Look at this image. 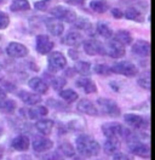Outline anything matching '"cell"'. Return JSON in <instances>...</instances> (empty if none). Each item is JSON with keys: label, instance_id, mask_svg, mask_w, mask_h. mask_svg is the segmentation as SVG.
Wrapping results in <instances>:
<instances>
[{"label": "cell", "instance_id": "obj_1", "mask_svg": "<svg viewBox=\"0 0 155 160\" xmlns=\"http://www.w3.org/2000/svg\"><path fill=\"white\" fill-rule=\"evenodd\" d=\"M75 150L82 158H95L101 152V146L93 137L80 135L75 141Z\"/></svg>", "mask_w": 155, "mask_h": 160}, {"label": "cell", "instance_id": "obj_2", "mask_svg": "<svg viewBox=\"0 0 155 160\" xmlns=\"http://www.w3.org/2000/svg\"><path fill=\"white\" fill-rule=\"evenodd\" d=\"M102 132L107 138H119V140L124 138L127 142L135 137L133 132L130 129H127L124 125H121L120 122H116V121H110V122L103 124Z\"/></svg>", "mask_w": 155, "mask_h": 160}, {"label": "cell", "instance_id": "obj_3", "mask_svg": "<svg viewBox=\"0 0 155 160\" xmlns=\"http://www.w3.org/2000/svg\"><path fill=\"white\" fill-rule=\"evenodd\" d=\"M97 106L98 108L104 115L108 117H112V118H116L120 115V107L116 104V102H114L113 100H109V98H98L97 100Z\"/></svg>", "mask_w": 155, "mask_h": 160}, {"label": "cell", "instance_id": "obj_4", "mask_svg": "<svg viewBox=\"0 0 155 160\" xmlns=\"http://www.w3.org/2000/svg\"><path fill=\"white\" fill-rule=\"evenodd\" d=\"M127 147H128L130 153L136 155V157H139V158H143V159H149L150 158L149 146H147L145 143L141 142V141L136 140L135 137L127 142Z\"/></svg>", "mask_w": 155, "mask_h": 160}, {"label": "cell", "instance_id": "obj_5", "mask_svg": "<svg viewBox=\"0 0 155 160\" xmlns=\"http://www.w3.org/2000/svg\"><path fill=\"white\" fill-rule=\"evenodd\" d=\"M50 13L56 18V20H62L66 21L68 23H73L77 20V13L72 9H69L67 6H63V5H57L55 8H52L50 10Z\"/></svg>", "mask_w": 155, "mask_h": 160}, {"label": "cell", "instance_id": "obj_6", "mask_svg": "<svg viewBox=\"0 0 155 160\" xmlns=\"http://www.w3.org/2000/svg\"><path fill=\"white\" fill-rule=\"evenodd\" d=\"M110 70H112V73H116V74H120L124 77H135L138 73L137 67L132 62H128V61H121V62L113 64L110 67Z\"/></svg>", "mask_w": 155, "mask_h": 160}, {"label": "cell", "instance_id": "obj_7", "mask_svg": "<svg viewBox=\"0 0 155 160\" xmlns=\"http://www.w3.org/2000/svg\"><path fill=\"white\" fill-rule=\"evenodd\" d=\"M48 62V69L51 70L52 73L64 69L66 66H67V58H66V56L62 52H58V51L50 52Z\"/></svg>", "mask_w": 155, "mask_h": 160}, {"label": "cell", "instance_id": "obj_8", "mask_svg": "<svg viewBox=\"0 0 155 160\" xmlns=\"http://www.w3.org/2000/svg\"><path fill=\"white\" fill-rule=\"evenodd\" d=\"M124 119H125L126 124L130 128H132L133 130H145V129H148V125H149L148 120L138 114L128 113V114H125Z\"/></svg>", "mask_w": 155, "mask_h": 160}, {"label": "cell", "instance_id": "obj_9", "mask_svg": "<svg viewBox=\"0 0 155 160\" xmlns=\"http://www.w3.org/2000/svg\"><path fill=\"white\" fill-rule=\"evenodd\" d=\"M48 113V109L44 106H33L32 108H23L21 109V114L32 120H39L44 117H46Z\"/></svg>", "mask_w": 155, "mask_h": 160}, {"label": "cell", "instance_id": "obj_10", "mask_svg": "<svg viewBox=\"0 0 155 160\" xmlns=\"http://www.w3.org/2000/svg\"><path fill=\"white\" fill-rule=\"evenodd\" d=\"M84 45V50L86 52L87 55L90 56H96V55H106V49L104 46L97 41V40L90 39V40H85L82 42Z\"/></svg>", "mask_w": 155, "mask_h": 160}, {"label": "cell", "instance_id": "obj_11", "mask_svg": "<svg viewBox=\"0 0 155 160\" xmlns=\"http://www.w3.org/2000/svg\"><path fill=\"white\" fill-rule=\"evenodd\" d=\"M6 52L12 58H22L28 55V49L21 42H10L6 48Z\"/></svg>", "mask_w": 155, "mask_h": 160}, {"label": "cell", "instance_id": "obj_12", "mask_svg": "<svg viewBox=\"0 0 155 160\" xmlns=\"http://www.w3.org/2000/svg\"><path fill=\"white\" fill-rule=\"evenodd\" d=\"M32 146H33V149L35 150V152L45 153V152H50V150L52 149L53 142L50 138H48V137H45V136H37L34 138V141H33Z\"/></svg>", "mask_w": 155, "mask_h": 160}, {"label": "cell", "instance_id": "obj_13", "mask_svg": "<svg viewBox=\"0 0 155 160\" xmlns=\"http://www.w3.org/2000/svg\"><path fill=\"white\" fill-rule=\"evenodd\" d=\"M53 49L52 40L45 34H40L37 37V51L40 55H48Z\"/></svg>", "mask_w": 155, "mask_h": 160}, {"label": "cell", "instance_id": "obj_14", "mask_svg": "<svg viewBox=\"0 0 155 160\" xmlns=\"http://www.w3.org/2000/svg\"><path fill=\"white\" fill-rule=\"evenodd\" d=\"M104 49H106V55H109L113 58H120L125 55V46L114 39L109 40V42L107 44V48Z\"/></svg>", "mask_w": 155, "mask_h": 160}, {"label": "cell", "instance_id": "obj_15", "mask_svg": "<svg viewBox=\"0 0 155 160\" xmlns=\"http://www.w3.org/2000/svg\"><path fill=\"white\" fill-rule=\"evenodd\" d=\"M77 108L79 112L86 114V115H90V117H96L98 115V109L97 107L91 102L90 100H86V98H82L78 102Z\"/></svg>", "mask_w": 155, "mask_h": 160}, {"label": "cell", "instance_id": "obj_16", "mask_svg": "<svg viewBox=\"0 0 155 160\" xmlns=\"http://www.w3.org/2000/svg\"><path fill=\"white\" fill-rule=\"evenodd\" d=\"M11 147L17 152H27L30 147V140L26 135H18L11 141Z\"/></svg>", "mask_w": 155, "mask_h": 160}, {"label": "cell", "instance_id": "obj_17", "mask_svg": "<svg viewBox=\"0 0 155 160\" xmlns=\"http://www.w3.org/2000/svg\"><path fill=\"white\" fill-rule=\"evenodd\" d=\"M18 97L21 98V101L28 106H38L39 103L41 102V97L38 93H33V92H29V91H19L18 92Z\"/></svg>", "mask_w": 155, "mask_h": 160}, {"label": "cell", "instance_id": "obj_18", "mask_svg": "<svg viewBox=\"0 0 155 160\" xmlns=\"http://www.w3.org/2000/svg\"><path fill=\"white\" fill-rule=\"evenodd\" d=\"M45 24H46V28H48V33L52 34L53 37H59L62 35L64 27H63V23L61 21L56 20V18H48L45 21Z\"/></svg>", "mask_w": 155, "mask_h": 160}, {"label": "cell", "instance_id": "obj_19", "mask_svg": "<svg viewBox=\"0 0 155 160\" xmlns=\"http://www.w3.org/2000/svg\"><path fill=\"white\" fill-rule=\"evenodd\" d=\"M34 126L39 133H41L42 136H48L51 133V131L55 126V122L51 119H39Z\"/></svg>", "mask_w": 155, "mask_h": 160}, {"label": "cell", "instance_id": "obj_20", "mask_svg": "<svg viewBox=\"0 0 155 160\" xmlns=\"http://www.w3.org/2000/svg\"><path fill=\"white\" fill-rule=\"evenodd\" d=\"M29 88L32 90H34L38 95H44L46 93L48 90V85L41 79V78H38V77H34L28 81Z\"/></svg>", "mask_w": 155, "mask_h": 160}, {"label": "cell", "instance_id": "obj_21", "mask_svg": "<svg viewBox=\"0 0 155 160\" xmlns=\"http://www.w3.org/2000/svg\"><path fill=\"white\" fill-rule=\"evenodd\" d=\"M103 149L106 152V154L114 155L121 149V142L119 138H107L104 146H103Z\"/></svg>", "mask_w": 155, "mask_h": 160}, {"label": "cell", "instance_id": "obj_22", "mask_svg": "<svg viewBox=\"0 0 155 160\" xmlns=\"http://www.w3.org/2000/svg\"><path fill=\"white\" fill-rule=\"evenodd\" d=\"M75 85H77L78 88L82 89L86 93H93V92H96L97 91L96 84L90 79V78H87V77L79 78V79L77 80V82H75Z\"/></svg>", "mask_w": 155, "mask_h": 160}, {"label": "cell", "instance_id": "obj_23", "mask_svg": "<svg viewBox=\"0 0 155 160\" xmlns=\"http://www.w3.org/2000/svg\"><path fill=\"white\" fill-rule=\"evenodd\" d=\"M132 52L139 56H148L150 52V44L147 40H137L132 45Z\"/></svg>", "mask_w": 155, "mask_h": 160}, {"label": "cell", "instance_id": "obj_24", "mask_svg": "<svg viewBox=\"0 0 155 160\" xmlns=\"http://www.w3.org/2000/svg\"><path fill=\"white\" fill-rule=\"evenodd\" d=\"M62 42L68 45V46H79L80 44L84 42V38L79 32H69L63 38Z\"/></svg>", "mask_w": 155, "mask_h": 160}, {"label": "cell", "instance_id": "obj_25", "mask_svg": "<svg viewBox=\"0 0 155 160\" xmlns=\"http://www.w3.org/2000/svg\"><path fill=\"white\" fill-rule=\"evenodd\" d=\"M75 148L73 147L72 143L69 142H63L58 146V153L62 155V157H66V158H74L75 157Z\"/></svg>", "mask_w": 155, "mask_h": 160}, {"label": "cell", "instance_id": "obj_26", "mask_svg": "<svg viewBox=\"0 0 155 160\" xmlns=\"http://www.w3.org/2000/svg\"><path fill=\"white\" fill-rule=\"evenodd\" d=\"M16 108H17V103L13 100L4 98L0 101V112L4 114H11L16 110Z\"/></svg>", "mask_w": 155, "mask_h": 160}, {"label": "cell", "instance_id": "obj_27", "mask_svg": "<svg viewBox=\"0 0 155 160\" xmlns=\"http://www.w3.org/2000/svg\"><path fill=\"white\" fill-rule=\"evenodd\" d=\"M113 39L125 46V45H130L132 42V35L127 30H118L115 34H114V38Z\"/></svg>", "mask_w": 155, "mask_h": 160}, {"label": "cell", "instance_id": "obj_28", "mask_svg": "<svg viewBox=\"0 0 155 160\" xmlns=\"http://www.w3.org/2000/svg\"><path fill=\"white\" fill-rule=\"evenodd\" d=\"M75 26H77L78 29H81V30H86L88 34H95L93 32V26L91 24V22L85 18V17H77L75 20Z\"/></svg>", "mask_w": 155, "mask_h": 160}, {"label": "cell", "instance_id": "obj_29", "mask_svg": "<svg viewBox=\"0 0 155 160\" xmlns=\"http://www.w3.org/2000/svg\"><path fill=\"white\" fill-rule=\"evenodd\" d=\"M90 9L98 13H104L109 9V4L106 0H92L90 2Z\"/></svg>", "mask_w": 155, "mask_h": 160}, {"label": "cell", "instance_id": "obj_30", "mask_svg": "<svg viewBox=\"0 0 155 160\" xmlns=\"http://www.w3.org/2000/svg\"><path fill=\"white\" fill-rule=\"evenodd\" d=\"M30 9V4L28 0H12L10 10L11 11H27Z\"/></svg>", "mask_w": 155, "mask_h": 160}, {"label": "cell", "instance_id": "obj_31", "mask_svg": "<svg viewBox=\"0 0 155 160\" xmlns=\"http://www.w3.org/2000/svg\"><path fill=\"white\" fill-rule=\"evenodd\" d=\"M124 16L127 20L131 21H137V22H142L143 21V15L141 13V11H138L136 8H127L125 12H124Z\"/></svg>", "mask_w": 155, "mask_h": 160}, {"label": "cell", "instance_id": "obj_32", "mask_svg": "<svg viewBox=\"0 0 155 160\" xmlns=\"http://www.w3.org/2000/svg\"><path fill=\"white\" fill-rule=\"evenodd\" d=\"M96 32L101 37H103V38H106V39H109V38L113 37V30H112V28H110L107 23H103V22L97 23Z\"/></svg>", "mask_w": 155, "mask_h": 160}, {"label": "cell", "instance_id": "obj_33", "mask_svg": "<svg viewBox=\"0 0 155 160\" xmlns=\"http://www.w3.org/2000/svg\"><path fill=\"white\" fill-rule=\"evenodd\" d=\"M75 72L80 73L81 75H90L91 73V64L86 61H78L74 66Z\"/></svg>", "mask_w": 155, "mask_h": 160}, {"label": "cell", "instance_id": "obj_34", "mask_svg": "<svg viewBox=\"0 0 155 160\" xmlns=\"http://www.w3.org/2000/svg\"><path fill=\"white\" fill-rule=\"evenodd\" d=\"M59 96L62 100H64L68 103H72V102H75L79 98L78 93L72 89H66V90H61L59 92Z\"/></svg>", "mask_w": 155, "mask_h": 160}, {"label": "cell", "instance_id": "obj_35", "mask_svg": "<svg viewBox=\"0 0 155 160\" xmlns=\"http://www.w3.org/2000/svg\"><path fill=\"white\" fill-rule=\"evenodd\" d=\"M138 85L141 88H143L145 90H150V73L147 72V73H143L139 78H138Z\"/></svg>", "mask_w": 155, "mask_h": 160}, {"label": "cell", "instance_id": "obj_36", "mask_svg": "<svg viewBox=\"0 0 155 160\" xmlns=\"http://www.w3.org/2000/svg\"><path fill=\"white\" fill-rule=\"evenodd\" d=\"M50 82H51V86H52L55 90L61 91V89L64 88V85H66L67 81H66L64 78H62V77H51Z\"/></svg>", "mask_w": 155, "mask_h": 160}, {"label": "cell", "instance_id": "obj_37", "mask_svg": "<svg viewBox=\"0 0 155 160\" xmlns=\"http://www.w3.org/2000/svg\"><path fill=\"white\" fill-rule=\"evenodd\" d=\"M95 73L101 74V75H109L112 73L110 67H108L107 64H96L95 66Z\"/></svg>", "mask_w": 155, "mask_h": 160}, {"label": "cell", "instance_id": "obj_38", "mask_svg": "<svg viewBox=\"0 0 155 160\" xmlns=\"http://www.w3.org/2000/svg\"><path fill=\"white\" fill-rule=\"evenodd\" d=\"M10 23L9 16L5 13V12H0V29H5L8 28Z\"/></svg>", "mask_w": 155, "mask_h": 160}, {"label": "cell", "instance_id": "obj_39", "mask_svg": "<svg viewBox=\"0 0 155 160\" xmlns=\"http://www.w3.org/2000/svg\"><path fill=\"white\" fill-rule=\"evenodd\" d=\"M48 4H50V0H40V1H37V2H35L34 8L39 11H45V10H48Z\"/></svg>", "mask_w": 155, "mask_h": 160}, {"label": "cell", "instance_id": "obj_40", "mask_svg": "<svg viewBox=\"0 0 155 160\" xmlns=\"http://www.w3.org/2000/svg\"><path fill=\"white\" fill-rule=\"evenodd\" d=\"M45 160H64V158L58 153V152H52L45 155Z\"/></svg>", "mask_w": 155, "mask_h": 160}, {"label": "cell", "instance_id": "obj_41", "mask_svg": "<svg viewBox=\"0 0 155 160\" xmlns=\"http://www.w3.org/2000/svg\"><path fill=\"white\" fill-rule=\"evenodd\" d=\"M113 160H133V158L128 154H125V153H116L113 155Z\"/></svg>", "mask_w": 155, "mask_h": 160}, {"label": "cell", "instance_id": "obj_42", "mask_svg": "<svg viewBox=\"0 0 155 160\" xmlns=\"http://www.w3.org/2000/svg\"><path fill=\"white\" fill-rule=\"evenodd\" d=\"M112 16L114 18H121V17H124V13H122V11L119 10V9H113L112 10Z\"/></svg>", "mask_w": 155, "mask_h": 160}, {"label": "cell", "instance_id": "obj_43", "mask_svg": "<svg viewBox=\"0 0 155 160\" xmlns=\"http://www.w3.org/2000/svg\"><path fill=\"white\" fill-rule=\"evenodd\" d=\"M66 1L70 5H81L85 0H66Z\"/></svg>", "mask_w": 155, "mask_h": 160}, {"label": "cell", "instance_id": "obj_44", "mask_svg": "<svg viewBox=\"0 0 155 160\" xmlns=\"http://www.w3.org/2000/svg\"><path fill=\"white\" fill-rule=\"evenodd\" d=\"M69 56L72 57V60H78V57H79V52L78 50L74 52V50H70L69 51Z\"/></svg>", "mask_w": 155, "mask_h": 160}, {"label": "cell", "instance_id": "obj_45", "mask_svg": "<svg viewBox=\"0 0 155 160\" xmlns=\"http://www.w3.org/2000/svg\"><path fill=\"white\" fill-rule=\"evenodd\" d=\"M4 98H6V92L1 89V86H0V101L4 100Z\"/></svg>", "mask_w": 155, "mask_h": 160}, {"label": "cell", "instance_id": "obj_46", "mask_svg": "<svg viewBox=\"0 0 155 160\" xmlns=\"http://www.w3.org/2000/svg\"><path fill=\"white\" fill-rule=\"evenodd\" d=\"M2 157H4V148L0 146V160L2 159Z\"/></svg>", "mask_w": 155, "mask_h": 160}, {"label": "cell", "instance_id": "obj_47", "mask_svg": "<svg viewBox=\"0 0 155 160\" xmlns=\"http://www.w3.org/2000/svg\"><path fill=\"white\" fill-rule=\"evenodd\" d=\"M2 135V129H1V126H0V136Z\"/></svg>", "mask_w": 155, "mask_h": 160}, {"label": "cell", "instance_id": "obj_48", "mask_svg": "<svg viewBox=\"0 0 155 160\" xmlns=\"http://www.w3.org/2000/svg\"><path fill=\"white\" fill-rule=\"evenodd\" d=\"M73 160H85V159H81V158H75V159H73Z\"/></svg>", "mask_w": 155, "mask_h": 160}, {"label": "cell", "instance_id": "obj_49", "mask_svg": "<svg viewBox=\"0 0 155 160\" xmlns=\"http://www.w3.org/2000/svg\"><path fill=\"white\" fill-rule=\"evenodd\" d=\"M4 1H5V0H0V5H1V4L4 2Z\"/></svg>", "mask_w": 155, "mask_h": 160}, {"label": "cell", "instance_id": "obj_50", "mask_svg": "<svg viewBox=\"0 0 155 160\" xmlns=\"http://www.w3.org/2000/svg\"><path fill=\"white\" fill-rule=\"evenodd\" d=\"M0 72H1V66H0Z\"/></svg>", "mask_w": 155, "mask_h": 160}, {"label": "cell", "instance_id": "obj_51", "mask_svg": "<svg viewBox=\"0 0 155 160\" xmlns=\"http://www.w3.org/2000/svg\"><path fill=\"white\" fill-rule=\"evenodd\" d=\"M0 40H1V35H0Z\"/></svg>", "mask_w": 155, "mask_h": 160}]
</instances>
